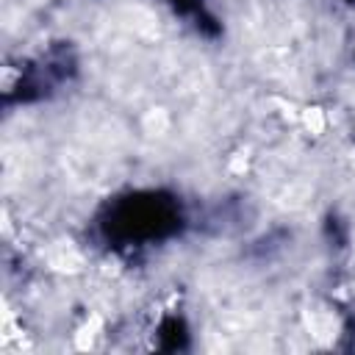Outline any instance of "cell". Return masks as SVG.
Returning a JSON list of instances; mask_svg holds the SVG:
<instances>
[{"label":"cell","mask_w":355,"mask_h":355,"mask_svg":"<svg viewBox=\"0 0 355 355\" xmlns=\"http://www.w3.org/2000/svg\"><path fill=\"white\" fill-rule=\"evenodd\" d=\"M75 72V55L69 47H53L36 67H28L17 86L8 92V103H33L42 100L55 83H64Z\"/></svg>","instance_id":"7a4b0ae2"},{"label":"cell","mask_w":355,"mask_h":355,"mask_svg":"<svg viewBox=\"0 0 355 355\" xmlns=\"http://www.w3.org/2000/svg\"><path fill=\"white\" fill-rule=\"evenodd\" d=\"M347 3H349V6H355V0H347Z\"/></svg>","instance_id":"8992f818"},{"label":"cell","mask_w":355,"mask_h":355,"mask_svg":"<svg viewBox=\"0 0 355 355\" xmlns=\"http://www.w3.org/2000/svg\"><path fill=\"white\" fill-rule=\"evenodd\" d=\"M324 233H327V239H330V241H333L336 247H344V244H347V230H344L341 219L330 216V219L324 222Z\"/></svg>","instance_id":"5b68a950"},{"label":"cell","mask_w":355,"mask_h":355,"mask_svg":"<svg viewBox=\"0 0 355 355\" xmlns=\"http://www.w3.org/2000/svg\"><path fill=\"white\" fill-rule=\"evenodd\" d=\"M180 14H191L194 19H197V28L202 31V33H208V36H216L222 28H219V22L200 6V0H169Z\"/></svg>","instance_id":"277c9868"},{"label":"cell","mask_w":355,"mask_h":355,"mask_svg":"<svg viewBox=\"0 0 355 355\" xmlns=\"http://www.w3.org/2000/svg\"><path fill=\"white\" fill-rule=\"evenodd\" d=\"M100 230L114 247H150L183 230V208L169 191H130L105 205Z\"/></svg>","instance_id":"6da1fadb"},{"label":"cell","mask_w":355,"mask_h":355,"mask_svg":"<svg viewBox=\"0 0 355 355\" xmlns=\"http://www.w3.org/2000/svg\"><path fill=\"white\" fill-rule=\"evenodd\" d=\"M189 347V327L180 316H164L158 324V349L180 352Z\"/></svg>","instance_id":"3957f363"}]
</instances>
